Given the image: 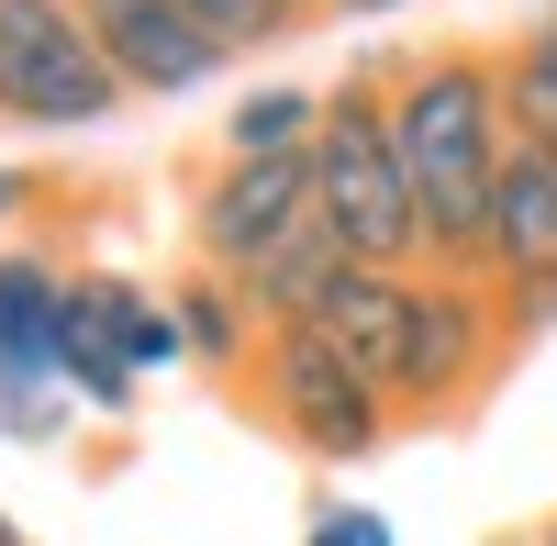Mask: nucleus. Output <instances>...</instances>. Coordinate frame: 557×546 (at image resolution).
<instances>
[{
	"label": "nucleus",
	"instance_id": "f257e3e1",
	"mask_svg": "<svg viewBox=\"0 0 557 546\" xmlns=\"http://www.w3.org/2000/svg\"><path fill=\"white\" fill-rule=\"evenodd\" d=\"M391 146H401V178H412L424 268L480 280L491 190H502V157H513V123H502V57H480V45L412 57L391 78Z\"/></svg>",
	"mask_w": 557,
	"mask_h": 546
},
{
	"label": "nucleus",
	"instance_id": "f03ea898",
	"mask_svg": "<svg viewBox=\"0 0 557 546\" xmlns=\"http://www.w3.org/2000/svg\"><path fill=\"white\" fill-rule=\"evenodd\" d=\"M312 223L357 268H424V223H412V178L391 146V89L346 78L312 123Z\"/></svg>",
	"mask_w": 557,
	"mask_h": 546
},
{
	"label": "nucleus",
	"instance_id": "7ed1b4c3",
	"mask_svg": "<svg viewBox=\"0 0 557 546\" xmlns=\"http://www.w3.org/2000/svg\"><path fill=\"white\" fill-rule=\"evenodd\" d=\"M246 390H257V413L278 424V446H301L312 469H357V458H380L391 424H401V401H391L380 380H357L312 324H278V335L257 346Z\"/></svg>",
	"mask_w": 557,
	"mask_h": 546
},
{
	"label": "nucleus",
	"instance_id": "20e7f679",
	"mask_svg": "<svg viewBox=\"0 0 557 546\" xmlns=\"http://www.w3.org/2000/svg\"><path fill=\"white\" fill-rule=\"evenodd\" d=\"M123 101L134 89L112 78L78 0H0V123L78 134V123H112Z\"/></svg>",
	"mask_w": 557,
	"mask_h": 546
},
{
	"label": "nucleus",
	"instance_id": "39448f33",
	"mask_svg": "<svg viewBox=\"0 0 557 546\" xmlns=\"http://www.w3.org/2000/svg\"><path fill=\"white\" fill-rule=\"evenodd\" d=\"M178 312L157 301V290H134V280H112V268H78L67 280V346H57V390L78 401V413H101V424H123L134 413V390H146L157 369H178Z\"/></svg>",
	"mask_w": 557,
	"mask_h": 546
},
{
	"label": "nucleus",
	"instance_id": "423d86ee",
	"mask_svg": "<svg viewBox=\"0 0 557 546\" xmlns=\"http://www.w3.org/2000/svg\"><path fill=\"white\" fill-rule=\"evenodd\" d=\"M502 290L491 280H412V346H401V413H457L491 369H502Z\"/></svg>",
	"mask_w": 557,
	"mask_h": 546
},
{
	"label": "nucleus",
	"instance_id": "0eeeda50",
	"mask_svg": "<svg viewBox=\"0 0 557 546\" xmlns=\"http://www.w3.org/2000/svg\"><path fill=\"white\" fill-rule=\"evenodd\" d=\"M301 223H312V157H223L190 201V246L223 280H257Z\"/></svg>",
	"mask_w": 557,
	"mask_h": 546
},
{
	"label": "nucleus",
	"instance_id": "6e6552de",
	"mask_svg": "<svg viewBox=\"0 0 557 546\" xmlns=\"http://www.w3.org/2000/svg\"><path fill=\"white\" fill-rule=\"evenodd\" d=\"M78 12H89V34H101L112 78L146 89V101H190L212 67H235V57L190 23V0H78Z\"/></svg>",
	"mask_w": 557,
	"mask_h": 546
},
{
	"label": "nucleus",
	"instance_id": "1a4fd4ad",
	"mask_svg": "<svg viewBox=\"0 0 557 546\" xmlns=\"http://www.w3.org/2000/svg\"><path fill=\"white\" fill-rule=\"evenodd\" d=\"M412 280H424V268H346V280L323 290V312H312V335L335 346L357 380H380L391 401H401V346H412Z\"/></svg>",
	"mask_w": 557,
	"mask_h": 546
},
{
	"label": "nucleus",
	"instance_id": "9d476101",
	"mask_svg": "<svg viewBox=\"0 0 557 546\" xmlns=\"http://www.w3.org/2000/svg\"><path fill=\"white\" fill-rule=\"evenodd\" d=\"M480 280H491V290L557 280V146H513V157H502V190H491V246H480Z\"/></svg>",
	"mask_w": 557,
	"mask_h": 546
},
{
	"label": "nucleus",
	"instance_id": "9b49d317",
	"mask_svg": "<svg viewBox=\"0 0 557 546\" xmlns=\"http://www.w3.org/2000/svg\"><path fill=\"white\" fill-rule=\"evenodd\" d=\"M57 346H67V268L34 246H0V380L57 390Z\"/></svg>",
	"mask_w": 557,
	"mask_h": 546
},
{
	"label": "nucleus",
	"instance_id": "f8f14e48",
	"mask_svg": "<svg viewBox=\"0 0 557 546\" xmlns=\"http://www.w3.org/2000/svg\"><path fill=\"white\" fill-rule=\"evenodd\" d=\"M168 312H178V346H190V369H212V380H246V369H257L268 324H257L246 280H223V268H190V280L168 290Z\"/></svg>",
	"mask_w": 557,
	"mask_h": 546
},
{
	"label": "nucleus",
	"instance_id": "ddd939ff",
	"mask_svg": "<svg viewBox=\"0 0 557 546\" xmlns=\"http://www.w3.org/2000/svg\"><path fill=\"white\" fill-rule=\"evenodd\" d=\"M346 268H357V257H346L335 235H323V223H301V235L278 246V257L257 268V280H246V301H257V324H268V335H278V324H312V312H323V290H335Z\"/></svg>",
	"mask_w": 557,
	"mask_h": 546
},
{
	"label": "nucleus",
	"instance_id": "4468645a",
	"mask_svg": "<svg viewBox=\"0 0 557 546\" xmlns=\"http://www.w3.org/2000/svg\"><path fill=\"white\" fill-rule=\"evenodd\" d=\"M312 123H323L312 89L268 78V89H246V101L223 112V157H312Z\"/></svg>",
	"mask_w": 557,
	"mask_h": 546
},
{
	"label": "nucleus",
	"instance_id": "2eb2a0df",
	"mask_svg": "<svg viewBox=\"0 0 557 546\" xmlns=\"http://www.w3.org/2000/svg\"><path fill=\"white\" fill-rule=\"evenodd\" d=\"M502 123H513V146H557V12L502 57Z\"/></svg>",
	"mask_w": 557,
	"mask_h": 546
},
{
	"label": "nucleus",
	"instance_id": "dca6fc26",
	"mask_svg": "<svg viewBox=\"0 0 557 546\" xmlns=\"http://www.w3.org/2000/svg\"><path fill=\"white\" fill-rule=\"evenodd\" d=\"M190 23L223 45V57H257V45H290L312 23V0H190Z\"/></svg>",
	"mask_w": 557,
	"mask_h": 546
},
{
	"label": "nucleus",
	"instance_id": "f3484780",
	"mask_svg": "<svg viewBox=\"0 0 557 546\" xmlns=\"http://www.w3.org/2000/svg\"><path fill=\"white\" fill-rule=\"evenodd\" d=\"M301 546H401V535H391V513H368V502H312Z\"/></svg>",
	"mask_w": 557,
	"mask_h": 546
},
{
	"label": "nucleus",
	"instance_id": "a211bd4d",
	"mask_svg": "<svg viewBox=\"0 0 557 546\" xmlns=\"http://www.w3.org/2000/svg\"><path fill=\"white\" fill-rule=\"evenodd\" d=\"M546 324H557V280H524V290H502V335H513V346H524V335H546Z\"/></svg>",
	"mask_w": 557,
	"mask_h": 546
},
{
	"label": "nucleus",
	"instance_id": "6ab92c4d",
	"mask_svg": "<svg viewBox=\"0 0 557 546\" xmlns=\"http://www.w3.org/2000/svg\"><path fill=\"white\" fill-rule=\"evenodd\" d=\"M312 12H335V23H380V12H401V0H312Z\"/></svg>",
	"mask_w": 557,
	"mask_h": 546
},
{
	"label": "nucleus",
	"instance_id": "aec40b11",
	"mask_svg": "<svg viewBox=\"0 0 557 546\" xmlns=\"http://www.w3.org/2000/svg\"><path fill=\"white\" fill-rule=\"evenodd\" d=\"M23 201H34V178H23V167H0V223H12Z\"/></svg>",
	"mask_w": 557,
	"mask_h": 546
},
{
	"label": "nucleus",
	"instance_id": "412c9836",
	"mask_svg": "<svg viewBox=\"0 0 557 546\" xmlns=\"http://www.w3.org/2000/svg\"><path fill=\"white\" fill-rule=\"evenodd\" d=\"M0 546H23V524H12V513H0Z\"/></svg>",
	"mask_w": 557,
	"mask_h": 546
},
{
	"label": "nucleus",
	"instance_id": "4be33fe9",
	"mask_svg": "<svg viewBox=\"0 0 557 546\" xmlns=\"http://www.w3.org/2000/svg\"><path fill=\"white\" fill-rule=\"evenodd\" d=\"M535 546H557V513H546V535H535Z\"/></svg>",
	"mask_w": 557,
	"mask_h": 546
}]
</instances>
